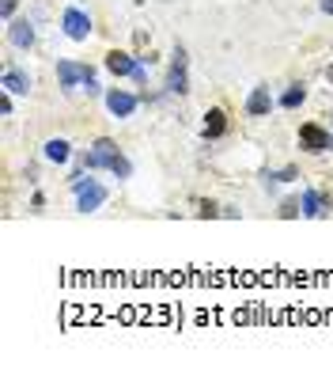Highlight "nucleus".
<instances>
[{
    "instance_id": "nucleus-11",
    "label": "nucleus",
    "mask_w": 333,
    "mask_h": 372,
    "mask_svg": "<svg viewBox=\"0 0 333 372\" xmlns=\"http://www.w3.org/2000/svg\"><path fill=\"white\" fill-rule=\"evenodd\" d=\"M299 209H303V216H307V221H322V216H325V201H322V194L307 186V190L299 194Z\"/></svg>"
},
{
    "instance_id": "nucleus-1",
    "label": "nucleus",
    "mask_w": 333,
    "mask_h": 372,
    "mask_svg": "<svg viewBox=\"0 0 333 372\" xmlns=\"http://www.w3.org/2000/svg\"><path fill=\"white\" fill-rule=\"evenodd\" d=\"M83 167H88V171H110L114 179H129L133 175V164L122 156V149H118L110 137H98V141L91 145V152L83 156Z\"/></svg>"
},
{
    "instance_id": "nucleus-25",
    "label": "nucleus",
    "mask_w": 333,
    "mask_h": 372,
    "mask_svg": "<svg viewBox=\"0 0 333 372\" xmlns=\"http://www.w3.org/2000/svg\"><path fill=\"white\" fill-rule=\"evenodd\" d=\"M325 80H330V84H333V65H330V69H325Z\"/></svg>"
},
{
    "instance_id": "nucleus-20",
    "label": "nucleus",
    "mask_w": 333,
    "mask_h": 372,
    "mask_svg": "<svg viewBox=\"0 0 333 372\" xmlns=\"http://www.w3.org/2000/svg\"><path fill=\"white\" fill-rule=\"evenodd\" d=\"M201 216H219V209L212 206V201H204V206H201Z\"/></svg>"
},
{
    "instance_id": "nucleus-21",
    "label": "nucleus",
    "mask_w": 333,
    "mask_h": 372,
    "mask_svg": "<svg viewBox=\"0 0 333 372\" xmlns=\"http://www.w3.org/2000/svg\"><path fill=\"white\" fill-rule=\"evenodd\" d=\"M0 110H4V118L12 114V95H8V91H4V99H0Z\"/></svg>"
},
{
    "instance_id": "nucleus-18",
    "label": "nucleus",
    "mask_w": 333,
    "mask_h": 372,
    "mask_svg": "<svg viewBox=\"0 0 333 372\" xmlns=\"http://www.w3.org/2000/svg\"><path fill=\"white\" fill-rule=\"evenodd\" d=\"M83 91H88V95H98V91H103V88H98V80H95V76H91V80L83 84Z\"/></svg>"
},
{
    "instance_id": "nucleus-16",
    "label": "nucleus",
    "mask_w": 333,
    "mask_h": 372,
    "mask_svg": "<svg viewBox=\"0 0 333 372\" xmlns=\"http://www.w3.org/2000/svg\"><path fill=\"white\" fill-rule=\"evenodd\" d=\"M19 8V0H0V19H12Z\"/></svg>"
},
{
    "instance_id": "nucleus-6",
    "label": "nucleus",
    "mask_w": 333,
    "mask_h": 372,
    "mask_svg": "<svg viewBox=\"0 0 333 372\" xmlns=\"http://www.w3.org/2000/svg\"><path fill=\"white\" fill-rule=\"evenodd\" d=\"M61 27H65V34L72 42H88V34H91V16L83 8H68L65 16H61Z\"/></svg>"
},
{
    "instance_id": "nucleus-24",
    "label": "nucleus",
    "mask_w": 333,
    "mask_h": 372,
    "mask_svg": "<svg viewBox=\"0 0 333 372\" xmlns=\"http://www.w3.org/2000/svg\"><path fill=\"white\" fill-rule=\"evenodd\" d=\"M318 8H322L325 16H333V0H318Z\"/></svg>"
},
{
    "instance_id": "nucleus-7",
    "label": "nucleus",
    "mask_w": 333,
    "mask_h": 372,
    "mask_svg": "<svg viewBox=\"0 0 333 372\" xmlns=\"http://www.w3.org/2000/svg\"><path fill=\"white\" fill-rule=\"evenodd\" d=\"M140 107V99L133 95V91H122V88H110L106 91V110L114 118H133V110Z\"/></svg>"
},
{
    "instance_id": "nucleus-3",
    "label": "nucleus",
    "mask_w": 333,
    "mask_h": 372,
    "mask_svg": "<svg viewBox=\"0 0 333 372\" xmlns=\"http://www.w3.org/2000/svg\"><path fill=\"white\" fill-rule=\"evenodd\" d=\"M167 91H171V95H186V91H189V53L182 50V46L171 53V69H167Z\"/></svg>"
},
{
    "instance_id": "nucleus-17",
    "label": "nucleus",
    "mask_w": 333,
    "mask_h": 372,
    "mask_svg": "<svg viewBox=\"0 0 333 372\" xmlns=\"http://www.w3.org/2000/svg\"><path fill=\"white\" fill-rule=\"evenodd\" d=\"M295 213H303L299 201H284V206H280V216H295Z\"/></svg>"
},
{
    "instance_id": "nucleus-15",
    "label": "nucleus",
    "mask_w": 333,
    "mask_h": 372,
    "mask_svg": "<svg viewBox=\"0 0 333 372\" xmlns=\"http://www.w3.org/2000/svg\"><path fill=\"white\" fill-rule=\"evenodd\" d=\"M303 99H307V88H303V84H292V88L280 95V107H284V110H295Z\"/></svg>"
},
{
    "instance_id": "nucleus-22",
    "label": "nucleus",
    "mask_w": 333,
    "mask_h": 372,
    "mask_svg": "<svg viewBox=\"0 0 333 372\" xmlns=\"http://www.w3.org/2000/svg\"><path fill=\"white\" fill-rule=\"evenodd\" d=\"M42 206H46V198H42V194H34V198H31V209H34V213H42Z\"/></svg>"
},
{
    "instance_id": "nucleus-5",
    "label": "nucleus",
    "mask_w": 333,
    "mask_h": 372,
    "mask_svg": "<svg viewBox=\"0 0 333 372\" xmlns=\"http://www.w3.org/2000/svg\"><path fill=\"white\" fill-rule=\"evenodd\" d=\"M91 76H95V73H91L88 65H80V61H57V80H61V88H65V91L83 88Z\"/></svg>"
},
{
    "instance_id": "nucleus-14",
    "label": "nucleus",
    "mask_w": 333,
    "mask_h": 372,
    "mask_svg": "<svg viewBox=\"0 0 333 372\" xmlns=\"http://www.w3.org/2000/svg\"><path fill=\"white\" fill-rule=\"evenodd\" d=\"M42 156H46L49 164H68V156H72V145H68L65 137H53V141H46Z\"/></svg>"
},
{
    "instance_id": "nucleus-9",
    "label": "nucleus",
    "mask_w": 333,
    "mask_h": 372,
    "mask_svg": "<svg viewBox=\"0 0 333 372\" xmlns=\"http://www.w3.org/2000/svg\"><path fill=\"white\" fill-rule=\"evenodd\" d=\"M0 88L8 91V95H27V91H31V76H27L23 69H4Z\"/></svg>"
},
{
    "instance_id": "nucleus-8",
    "label": "nucleus",
    "mask_w": 333,
    "mask_h": 372,
    "mask_svg": "<svg viewBox=\"0 0 333 372\" xmlns=\"http://www.w3.org/2000/svg\"><path fill=\"white\" fill-rule=\"evenodd\" d=\"M8 38L16 50H31L34 46V23L31 19H16V23H8Z\"/></svg>"
},
{
    "instance_id": "nucleus-13",
    "label": "nucleus",
    "mask_w": 333,
    "mask_h": 372,
    "mask_svg": "<svg viewBox=\"0 0 333 372\" xmlns=\"http://www.w3.org/2000/svg\"><path fill=\"white\" fill-rule=\"evenodd\" d=\"M224 133H228V114H224L219 107H212L209 114H204V137L216 141V137H224Z\"/></svg>"
},
{
    "instance_id": "nucleus-12",
    "label": "nucleus",
    "mask_w": 333,
    "mask_h": 372,
    "mask_svg": "<svg viewBox=\"0 0 333 372\" xmlns=\"http://www.w3.org/2000/svg\"><path fill=\"white\" fill-rule=\"evenodd\" d=\"M137 65H140V58H129V53H122V50L106 53V69H110L114 76H133L137 73Z\"/></svg>"
},
{
    "instance_id": "nucleus-23",
    "label": "nucleus",
    "mask_w": 333,
    "mask_h": 372,
    "mask_svg": "<svg viewBox=\"0 0 333 372\" xmlns=\"http://www.w3.org/2000/svg\"><path fill=\"white\" fill-rule=\"evenodd\" d=\"M276 175H280V182H292L295 179V167H284V171H276Z\"/></svg>"
},
{
    "instance_id": "nucleus-19",
    "label": "nucleus",
    "mask_w": 333,
    "mask_h": 372,
    "mask_svg": "<svg viewBox=\"0 0 333 372\" xmlns=\"http://www.w3.org/2000/svg\"><path fill=\"white\" fill-rule=\"evenodd\" d=\"M133 80H137V84H148V69H144V65H137V73H133Z\"/></svg>"
},
{
    "instance_id": "nucleus-4",
    "label": "nucleus",
    "mask_w": 333,
    "mask_h": 372,
    "mask_svg": "<svg viewBox=\"0 0 333 372\" xmlns=\"http://www.w3.org/2000/svg\"><path fill=\"white\" fill-rule=\"evenodd\" d=\"M299 149L303 152H330L333 149V133L330 129H322L318 122H303L299 125Z\"/></svg>"
},
{
    "instance_id": "nucleus-10",
    "label": "nucleus",
    "mask_w": 333,
    "mask_h": 372,
    "mask_svg": "<svg viewBox=\"0 0 333 372\" xmlns=\"http://www.w3.org/2000/svg\"><path fill=\"white\" fill-rule=\"evenodd\" d=\"M269 110H273V95H269V88L261 84V88L250 91V99H246V114L250 118H265Z\"/></svg>"
},
{
    "instance_id": "nucleus-2",
    "label": "nucleus",
    "mask_w": 333,
    "mask_h": 372,
    "mask_svg": "<svg viewBox=\"0 0 333 372\" xmlns=\"http://www.w3.org/2000/svg\"><path fill=\"white\" fill-rule=\"evenodd\" d=\"M72 190H76V209H80V213H95V209H103L106 198H110V190H106L103 182L88 179V167H80V171L72 175Z\"/></svg>"
}]
</instances>
